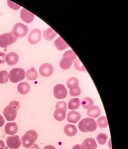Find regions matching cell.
I'll use <instances>...</instances> for the list:
<instances>
[{
    "mask_svg": "<svg viewBox=\"0 0 128 149\" xmlns=\"http://www.w3.org/2000/svg\"><path fill=\"white\" fill-rule=\"evenodd\" d=\"M79 128L82 132H94L97 129V125L96 121L90 118L82 119L79 124Z\"/></svg>",
    "mask_w": 128,
    "mask_h": 149,
    "instance_id": "obj_4",
    "label": "cell"
},
{
    "mask_svg": "<svg viewBox=\"0 0 128 149\" xmlns=\"http://www.w3.org/2000/svg\"><path fill=\"white\" fill-rule=\"evenodd\" d=\"M54 72V68L52 65L45 63L41 65L39 68V72L41 75L44 77H50Z\"/></svg>",
    "mask_w": 128,
    "mask_h": 149,
    "instance_id": "obj_10",
    "label": "cell"
},
{
    "mask_svg": "<svg viewBox=\"0 0 128 149\" xmlns=\"http://www.w3.org/2000/svg\"><path fill=\"white\" fill-rule=\"evenodd\" d=\"M108 139V136L106 134L100 133L97 136V141L100 145H105Z\"/></svg>",
    "mask_w": 128,
    "mask_h": 149,
    "instance_id": "obj_28",
    "label": "cell"
},
{
    "mask_svg": "<svg viewBox=\"0 0 128 149\" xmlns=\"http://www.w3.org/2000/svg\"><path fill=\"white\" fill-rule=\"evenodd\" d=\"M94 102L93 100L90 97H86L85 98H84L81 101V104L82 105V108L84 109H88L90 107L94 106Z\"/></svg>",
    "mask_w": 128,
    "mask_h": 149,
    "instance_id": "obj_26",
    "label": "cell"
},
{
    "mask_svg": "<svg viewBox=\"0 0 128 149\" xmlns=\"http://www.w3.org/2000/svg\"><path fill=\"white\" fill-rule=\"evenodd\" d=\"M56 35L57 34L56 32L50 27H48V29L43 31V36L45 39L48 41L52 40L56 36Z\"/></svg>",
    "mask_w": 128,
    "mask_h": 149,
    "instance_id": "obj_22",
    "label": "cell"
},
{
    "mask_svg": "<svg viewBox=\"0 0 128 149\" xmlns=\"http://www.w3.org/2000/svg\"><path fill=\"white\" fill-rule=\"evenodd\" d=\"M96 123H97V125L101 129L106 128L108 126L107 119L106 116H101V117L98 118L97 121H96Z\"/></svg>",
    "mask_w": 128,
    "mask_h": 149,
    "instance_id": "obj_27",
    "label": "cell"
},
{
    "mask_svg": "<svg viewBox=\"0 0 128 149\" xmlns=\"http://www.w3.org/2000/svg\"><path fill=\"white\" fill-rule=\"evenodd\" d=\"M20 16L21 19L26 23H30L34 19V15L33 13L28 11L25 8H22L21 11Z\"/></svg>",
    "mask_w": 128,
    "mask_h": 149,
    "instance_id": "obj_12",
    "label": "cell"
},
{
    "mask_svg": "<svg viewBox=\"0 0 128 149\" xmlns=\"http://www.w3.org/2000/svg\"><path fill=\"white\" fill-rule=\"evenodd\" d=\"M67 86L70 90L76 89L79 86V80L76 77H71L67 81Z\"/></svg>",
    "mask_w": 128,
    "mask_h": 149,
    "instance_id": "obj_25",
    "label": "cell"
},
{
    "mask_svg": "<svg viewBox=\"0 0 128 149\" xmlns=\"http://www.w3.org/2000/svg\"><path fill=\"white\" fill-rule=\"evenodd\" d=\"M19 108V102L16 100L12 101L3 110V114L6 119L8 121H12L15 120L17 117V110Z\"/></svg>",
    "mask_w": 128,
    "mask_h": 149,
    "instance_id": "obj_1",
    "label": "cell"
},
{
    "mask_svg": "<svg viewBox=\"0 0 128 149\" xmlns=\"http://www.w3.org/2000/svg\"><path fill=\"white\" fill-rule=\"evenodd\" d=\"M56 109H63L67 111V104L65 101L58 102L56 104Z\"/></svg>",
    "mask_w": 128,
    "mask_h": 149,
    "instance_id": "obj_32",
    "label": "cell"
},
{
    "mask_svg": "<svg viewBox=\"0 0 128 149\" xmlns=\"http://www.w3.org/2000/svg\"><path fill=\"white\" fill-rule=\"evenodd\" d=\"M28 27L26 25L21 22H18L13 27L12 32L17 38H19V37H25L28 32Z\"/></svg>",
    "mask_w": 128,
    "mask_h": 149,
    "instance_id": "obj_7",
    "label": "cell"
},
{
    "mask_svg": "<svg viewBox=\"0 0 128 149\" xmlns=\"http://www.w3.org/2000/svg\"><path fill=\"white\" fill-rule=\"evenodd\" d=\"M81 146L83 149H96L97 148V144L93 138L85 139Z\"/></svg>",
    "mask_w": 128,
    "mask_h": 149,
    "instance_id": "obj_13",
    "label": "cell"
},
{
    "mask_svg": "<svg viewBox=\"0 0 128 149\" xmlns=\"http://www.w3.org/2000/svg\"><path fill=\"white\" fill-rule=\"evenodd\" d=\"M37 138L38 134L35 130H28L21 138V143L22 147L26 148L31 147L34 146V144H35V142L37 140Z\"/></svg>",
    "mask_w": 128,
    "mask_h": 149,
    "instance_id": "obj_3",
    "label": "cell"
},
{
    "mask_svg": "<svg viewBox=\"0 0 128 149\" xmlns=\"http://www.w3.org/2000/svg\"><path fill=\"white\" fill-rule=\"evenodd\" d=\"M25 77V72L21 68H15L11 70L8 73V77L11 82L16 83L23 80Z\"/></svg>",
    "mask_w": 128,
    "mask_h": 149,
    "instance_id": "obj_5",
    "label": "cell"
},
{
    "mask_svg": "<svg viewBox=\"0 0 128 149\" xmlns=\"http://www.w3.org/2000/svg\"><path fill=\"white\" fill-rule=\"evenodd\" d=\"M17 40V38L13 34L12 31L0 35V47L6 48L8 46L16 42Z\"/></svg>",
    "mask_w": 128,
    "mask_h": 149,
    "instance_id": "obj_6",
    "label": "cell"
},
{
    "mask_svg": "<svg viewBox=\"0 0 128 149\" xmlns=\"http://www.w3.org/2000/svg\"><path fill=\"white\" fill-rule=\"evenodd\" d=\"M66 111L63 109H56L54 113V118L58 121H62L65 119Z\"/></svg>",
    "mask_w": 128,
    "mask_h": 149,
    "instance_id": "obj_21",
    "label": "cell"
},
{
    "mask_svg": "<svg viewBox=\"0 0 128 149\" xmlns=\"http://www.w3.org/2000/svg\"><path fill=\"white\" fill-rule=\"evenodd\" d=\"M53 94L54 97L58 100H63L67 96V91L65 85L62 84H58L54 87Z\"/></svg>",
    "mask_w": 128,
    "mask_h": 149,
    "instance_id": "obj_8",
    "label": "cell"
},
{
    "mask_svg": "<svg viewBox=\"0 0 128 149\" xmlns=\"http://www.w3.org/2000/svg\"><path fill=\"white\" fill-rule=\"evenodd\" d=\"M27 149H40V147L39 146L38 144H34V146H32L31 147L29 148H27Z\"/></svg>",
    "mask_w": 128,
    "mask_h": 149,
    "instance_id": "obj_36",
    "label": "cell"
},
{
    "mask_svg": "<svg viewBox=\"0 0 128 149\" xmlns=\"http://www.w3.org/2000/svg\"><path fill=\"white\" fill-rule=\"evenodd\" d=\"M9 80L8 73L6 70L0 71V84H4L8 82Z\"/></svg>",
    "mask_w": 128,
    "mask_h": 149,
    "instance_id": "obj_29",
    "label": "cell"
},
{
    "mask_svg": "<svg viewBox=\"0 0 128 149\" xmlns=\"http://www.w3.org/2000/svg\"><path fill=\"white\" fill-rule=\"evenodd\" d=\"M19 61V56L14 52L8 53L6 56V62L9 65H14Z\"/></svg>",
    "mask_w": 128,
    "mask_h": 149,
    "instance_id": "obj_14",
    "label": "cell"
},
{
    "mask_svg": "<svg viewBox=\"0 0 128 149\" xmlns=\"http://www.w3.org/2000/svg\"><path fill=\"white\" fill-rule=\"evenodd\" d=\"M42 38L41 31L39 29H34L31 31L28 37V40L31 44H36L39 43Z\"/></svg>",
    "mask_w": 128,
    "mask_h": 149,
    "instance_id": "obj_11",
    "label": "cell"
},
{
    "mask_svg": "<svg viewBox=\"0 0 128 149\" xmlns=\"http://www.w3.org/2000/svg\"><path fill=\"white\" fill-rule=\"evenodd\" d=\"M6 143L11 149H17L21 146V141L18 136H8L6 138Z\"/></svg>",
    "mask_w": 128,
    "mask_h": 149,
    "instance_id": "obj_9",
    "label": "cell"
},
{
    "mask_svg": "<svg viewBox=\"0 0 128 149\" xmlns=\"http://www.w3.org/2000/svg\"><path fill=\"white\" fill-rule=\"evenodd\" d=\"M64 132L67 136H74L77 133V129L75 125L66 124L64 127Z\"/></svg>",
    "mask_w": 128,
    "mask_h": 149,
    "instance_id": "obj_17",
    "label": "cell"
},
{
    "mask_svg": "<svg viewBox=\"0 0 128 149\" xmlns=\"http://www.w3.org/2000/svg\"><path fill=\"white\" fill-rule=\"evenodd\" d=\"M18 126L16 123H8L4 127V131L9 135H14L17 132Z\"/></svg>",
    "mask_w": 128,
    "mask_h": 149,
    "instance_id": "obj_15",
    "label": "cell"
},
{
    "mask_svg": "<svg viewBox=\"0 0 128 149\" xmlns=\"http://www.w3.org/2000/svg\"><path fill=\"white\" fill-rule=\"evenodd\" d=\"M74 67L78 71H83L86 72L85 68L84 67V65H82V62L80 61V60L77 59L74 62Z\"/></svg>",
    "mask_w": 128,
    "mask_h": 149,
    "instance_id": "obj_30",
    "label": "cell"
},
{
    "mask_svg": "<svg viewBox=\"0 0 128 149\" xmlns=\"http://www.w3.org/2000/svg\"><path fill=\"white\" fill-rule=\"evenodd\" d=\"M8 4L9 6H10L11 8L13 9L14 10H17V9L20 8V6L19 5H17V4L11 2L10 1H8Z\"/></svg>",
    "mask_w": 128,
    "mask_h": 149,
    "instance_id": "obj_33",
    "label": "cell"
},
{
    "mask_svg": "<svg viewBox=\"0 0 128 149\" xmlns=\"http://www.w3.org/2000/svg\"><path fill=\"white\" fill-rule=\"evenodd\" d=\"M30 86L27 82H22L17 86V90L21 95H25L29 92Z\"/></svg>",
    "mask_w": 128,
    "mask_h": 149,
    "instance_id": "obj_19",
    "label": "cell"
},
{
    "mask_svg": "<svg viewBox=\"0 0 128 149\" xmlns=\"http://www.w3.org/2000/svg\"><path fill=\"white\" fill-rule=\"evenodd\" d=\"M81 106V101L79 98H73L70 100L68 102V108L71 110H76L79 108Z\"/></svg>",
    "mask_w": 128,
    "mask_h": 149,
    "instance_id": "obj_23",
    "label": "cell"
},
{
    "mask_svg": "<svg viewBox=\"0 0 128 149\" xmlns=\"http://www.w3.org/2000/svg\"><path fill=\"white\" fill-rule=\"evenodd\" d=\"M54 44L58 50L61 51L69 47V45H67V44L61 38V37H58L56 40H55V41H54Z\"/></svg>",
    "mask_w": 128,
    "mask_h": 149,
    "instance_id": "obj_20",
    "label": "cell"
},
{
    "mask_svg": "<svg viewBox=\"0 0 128 149\" xmlns=\"http://www.w3.org/2000/svg\"><path fill=\"white\" fill-rule=\"evenodd\" d=\"M81 115L77 111H72L67 114V120L70 123L76 124L80 120Z\"/></svg>",
    "mask_w": 128,
    "mask_h": 149,
    "instance_id": "obj_16",
    "label": "cell"
},
{
    "mask_svg": "<svg viewBox=\"0 0 128 149\" xmlns=\"http://www.w3.org/2000/svg\"><path fill=\"white\" fill-rule=\"evenodd\" d=\"M6 62V54L0 52V64H3Z\"/></svg>",
    "mask_w": 128,
    "mask_h": 149,
    "instance_id": "obj_34",
    "label": "cell"
},
{
    "mask_svg": "<svg viewBox=\"0 0 128 149\" xmlns=\"http://www.w3.org/2000/svg\"><path fill=\"white\" fill-rule=\"evenodd\" d=\"M72 149H83V148H82V146L80 145V144H77V145L73 146Z\"/></svg>",
    "mask_w": 128,
    "mask_h": 149,
    "instance_id": "obj_37",
    "label": "cell"
},
{
    "mask_svg": "<svg viewBox=\"0 0 128 149\" xmlns=\"http://www.w3.org/2000/svg\"><path fill=\"white\" fill-rule=\"evenodd\" d=\"M0 149H5V143L2 140H0Z\"/></svg>",
    "mask_w": 128,
    "mask_h": 149,
    "instance_id": "obj_35",
    "label": "cell"
},
{
    "mask_svg": "<svg viewBox=\"0 0 128 149\" xmlns=\"http://www.w3.org/2000/svg\"><path fill=\"white\" fill-rule=\"evenodd\" d=\"M43 149H56L55 148V147H54L53 146H51V145H48L45 146Z\"/></svg>",
    "mask_w": 128,
    "mask_h": 149,
    "instance_id": "obj_38",
    "label": "cell"
},
{
    "mask_svg": "<svg viewBox=\"0 0 128 149\" xmlns=\"http://www.w3.org/2000/svg\"><path fill=\"white\" fill-rule=\"evenodd\" d=\"M77 58L76 55L72 50H67L63 54V57L59 62V67L63 70L70 69L73 62H74Z\"/></svg>",
    "mask_w": 128,
    "mask_h": 149,
    "instance_id": "obj_2",
    "label": "cell"
},
{
    "mask_svg": "<svg viewBox=\"0 0 128 149\" xmlns=\"http://www.w3.org/2000/svg\"><path fill=\"white\" fill-rule=\"evenodd\" d=\"M87 115L89 117L93 118H97L101 114V109L97 106H92L88 108Z\"/></svg>",
    "mask_w": 128,
    "mask_h": 149,
    "instance_id": "obj_18",
    "label": "cell"
},
{
    "mask_svg": "<svg viewBox=\"0 0 128 149\" xmlns=\"http://www.w3.org/2000/svg\"><path fill=\"white\" fill-rule=\"evenodd\" d=\"M70 93L71 96H78L81 94V88L78 86L76 89L70 90Z\"/></svg>",
    "mask_w": 128,
    "mask_h": 149,
    "instance_id": "obj_31",
    "label": "cell"
},
{
    "mask_svg": "<svg viewBox=\"0 0 128 149\" xmlns=\"http://www.w3.org/2000/svg\"><path fill=\"white\" fill-rule=\"evenodd\" d=\"M25 76L29 80H35L38 77V73L36 70L34 68L29 69L25 73Z\"/></svg>",
    "mask_w": 128,
    "mask_h": 149,
    "instance_id": "obj_24",
    "label": "cell"
}]
</instances>
